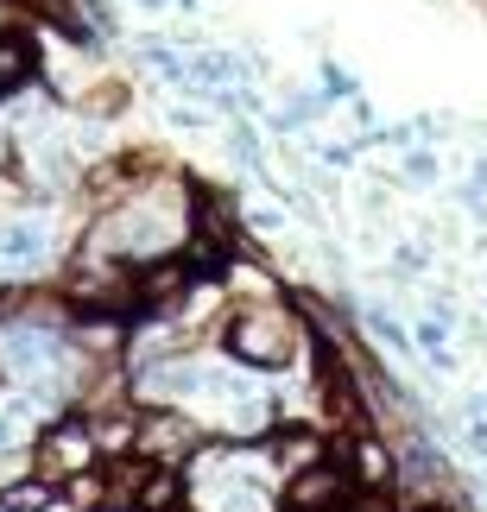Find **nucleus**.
I'll return each mask as SVG.
<instances>
[{
  "label": "nucleus",
  "instance_id": "6e6552de",
  "mask_svg": "<svg viewBox=\"0 0 487 512\" xmlns=\"http://www.w3.org/2000/svg\"><path fill=\"white\" fill-rule=\"evenodd\" d=\"M361 329H367V336H374L386 354H412V348H418V342H412V329H405L393 310H380V304H361Z\"/></svg>",
  "mask_w": 487,
  "mask_h": 512
},
{
  "label": "nucleus",
  "instance_id": "1a4fd4ad",
  "mask_svg": "<svg viewBox=\"0 0 487 512\" xmlns=\"http://www.w3.org/2000/svg\"><path fill=\"white\" fill-rule=\"evenodd\" d=\"M228 121H235V127H228V152H235V165L253 171V177H266V152H260V133H253V121H247V114H228ZM266 184H272V177H266Z\"/></svg>",
  "mask_w": 487,
  "mask_h": 512
},
{
  "label": "nucleus",
  "instance_id": "20e7f679",
  "mask_svg": "<svg viewBox=\"0 0 487 512\" xmlns=\"http://www.w3.org/2000/svg\"><path fill=\"white\" fill-rule=\"evenodd\" d=\"M348 494H355V481H348V468L336 456H323V462L298 468V475H285V487H279L285 512H329V506H342Z\"/></svg>",
  "mask_w": 487,
  "mask_h": 512
},
{
  "label": "nucleus",
  "instance_id": "2eb2a0df",
  "mask_svg": "<svg viewBox=\"0 0 487 512\" xmlns=\"http://www.w3.org/2000/svg\"><path fill=\"white\" fill-rule=\"evenodd\" d=\"M171 127H209L203 108H171Z\"/></svg>",
  "mask_w": 487,
  "mask_h": 512
},
{
  "label": "nucleus",
  "instance_id": "39448f33",
  "mask_svg": "<svg viewBox=\"0 0 487 512\" xmlns=\"http://www.w3.org/2000/svg\"><path fill=\"white\" fill-rule=\"evenodd\" d=\"M51 260V222L45 215H19L0 228V266L7 272H38Z\"/></svg>",
  "mask_w": 487,
  "mask_h": 512
},
{
  "label": "nucleus",
  "instance_id": "423d86ee",
  "mask_svg": "<svg viewBox=\"0 0 487 512\" xmlns=\"http://www.w3.org/2000/svg\"><path fill=\"white\" fill-rule=\"evenodd\" d=\"M32 70H38V38L26 26H0V95L32 83Z\"/></svg>",
  "mask_w": 487,
  "mask_h": 512
},
{
  "label": "nucleus",
  "instance_id": "f3484780",
  "mask_svg": "<svg viewBox=\"0 0 487 512\" xmlns=\"http://www.w3.org/2000/svg\"><path fill=\"white\" fill-rule=\"evenodd\" d=\"M140 13H165V7H178V0H133Z\"/></svg>",
  "mask_w": 487,
  "mask_h": 512
},
{
  "label": "nucleus",
  "instance_id": "4468645a",
  "mask_svg": "<svg viewBox=\"0 0 487 512\" xmlns=\"http://www.w3.org/2000/svg\"><path fill=\"white\" fill-rule=\"evenodd\" d=\"M13 443H19V411L7 405V411H0V456H7Z\"/></svg>",
  "mask_w": 487,
  "mask_h": 512
},
{
  "label": "nucleus",
  "instance_id": "0eeeda50",
  "mask_svg": "<svg viewBox=\"0 0 487 512\" xmlns=\"http://www.w3.org/2000/svg\"><path fill=\"white\" fill-rule=\"evenodd\" d=\"M57 500H64V487L57 481H45L32 468V475H19V481H7L0 487V512H57Z\"/></svg>",
  "mask_w": 487,
  "mask_h": 512
},
{
  "label": "nucleus",
  "instance_id": "a211bd4d",
  "mask_svg": "<svg viewBox=\"0 0 487 512\" xmlns=\"http://www.w3.org/2000/svg\"><path fill=\"white\" fill-rule=\"evenodd\" d=\"M178 7H184V13H203V7H209V0H178Z\"/></svg>",
  "mask_w": 487,
  "mask_h": 512
},
{
  "label": "nucleus",
  "instance_id": "9b49d317",
  "mask_svg": "<svg viewBox=\"0 0 487 512\" xmlns=\"http://www.w3.org/2000/svg\"><path fill=\"white\" fill-rule=\"evenodd\" d=\"M462 209L475 215V222H487V152L475 159V171H469V184H462Z\"/></svg>",
  "mask_w": 487,
  "mask_h": 512
},
{
  "label": "nucleus",
  "instance_id": "ddd939ff",
  "mask_svg": "<svg viewBox=\"0 0 487 512\" xmlns=\"http://www.w3.org/2000/svg\"><path fill=\"white\" fill-rule=\"evenodd\" d=\"M424 266H431V253H424L418 241H405V247H393V272H399V279H418Z\"/></svg>",
  "mask_w": 487,
  "mask_h": 512
},
{
  "label": "nucleus",
  "instance_id": "f03ea898",
  "mask_svg": "<svg viewBox=\"0 0 487 512\" xmlns=\"http://www.w3.org/2000/svg\"><path fill=\"white\" fill-rule=\"evenodd\" d=\"M95 462H102V449H95V437H89V411H64V418L45 424L38 443H32V468L45 481H57V487H70L76 475H89Z\"/></svg>",
  "mask_w": 487,
  "mask_h": 512
},
{
  "label": "nucleus",
  "instance_id": "f8f14e48",
  "mask_svg": "<svg viewBox=\"0 0 487 512\" xmlns=\"http://www.w3.org/2000/svg\"><path fill=\"white\" fill-rule=\"evenodd\" d=\"M323 95H329V102H355V95H361L355 70H342L336 57H329V64H323Z\"/></svg>",
  "mask_w": 487,
  "mask_h": 512
},
{
  "label": "nucleus",
  "instance_id": "dca6fc26",
  "mask_svg": "<svg viewBox=\"0 0 487 512\" xmlns=\"http://www.w3.org/2000/svg\"><path fill=\"white\" fill-rule=\"evenodd\" d=\"M405 512H456V506H450V500H424V494H418V500H405Z\"/></svg>",
  "mask_w": 487,
  "mask_h": 512
},
{
  "label": "nucleus",
  "instance_id": "9d476101",
  "mask_svg": "<svg viewBox=\"0 0 487 512\" xmlns=\"http://www.w3.org/2000/svg\"><path fill=\"white\" fill-rule=\"evenodd\" d=\"M405 184H437L443 177V159H437V146H405V165H399Z\"/></svg>",
  "mask_w": 487,
  "mask_h": 512
},
{
  "label": "nucleus",
  "instance_id": "f257e3e1",
  "mask_svg": "<svg viewBox=\"0 0 487 512\" xmlns=\"http://www.w3.org/2000/svg\"><path fill=\"white\" fill-rule=\"evenodd\" d=\"M216 342L228 348L235 367H253V373H285L304 361V342L310 329L298 317V304H279V298H235L216 323Z\"/></svg>",
  "mask_w": 487,
  "mask_h": 512
},
{
  "label": "nucleus",
  "instance_id": "7ed1b4c3",
  "mask_svg": "<svg viewBox=\"0 0 487 512\" xmlns=\"http://www.w3.org/2000/svg\"><path fill=\"white\" fill-rule=\"evenodd\" d=\"M336 462L348 468V481L361 494H386L399 481V449L380 437V430H355V437H336Z\"/></svg>",
  "mask_w": 487,
  "mask_h": 512
}]
</instances>
